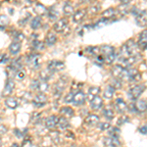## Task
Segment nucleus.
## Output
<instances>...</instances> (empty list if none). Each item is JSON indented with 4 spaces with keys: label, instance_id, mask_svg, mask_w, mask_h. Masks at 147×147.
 Returning a JSON list of instances; mask_svg holds the SVG:
<instances>
[{
    "label": "nucleus",
    "instance_id": "9",
    "mask_svg": "<svg viewBox=\"0 0 147 147\" xmlns=\"http://www.w3.org/2000/svg\"><path fill=\"white\" fill-rule=\"evenodd\" d=\"M47 100H48V98H47V96L45 94L40 93L39 92V93L37 94V95H35L34 98L32 99V104H34V106H35V107L41 108L47 103Z\"/></svg>",
    "mask_w": 147,
    "mask_h": 147
},
{
    "label": "nucleus",
    "instance_id": "52",
    "mask_svg": "<svg viewBox=\"0 0 147 147\" xmlns=\"http://www.w3.org/2000/svg\"><path fill=\"white\" fill-rule=\"evenodd\" d=\"M139 130H140L141 134H147V127H140V129H139Z\"/></svg>",
    "mask_w": 147,
    "mask_h": 147
},
{
    "label": "nucleus",
    "instance_id": "7",
    "mask_svg": "<svg viewBox=\"0 0 147 147\" xmlns=\"http://www.w3.org/2000/svg\"><path fill=\"white\" fill-rule=\"evenodd\" d=\"M129 82L136 84L141 80V75L136 69H127V80Z\"/></svg>",
    "mask_w": 147,
    "mask_h": 147
},
{
    "label": "nucleus",
    "instance_id": "48",
    "mask_svg": "<svg viewBox=\"0 0 147 147\" xmlns=\"http://www.w3.org/2000/svg\"><path fill=\"white\" fill-rule=\"evenodd\" d=\"M8 62H9V57L7 54L0 55V64H7Z\"/></svg>",
    "mask_w": 147,
    "mask_h": 147
},
{
    "label": "nucleus",
    "instance_id": "8",
    "mask_svg": "<svg viewBox=\"0 0 147 147\" xmlns=\"http://www.w3.org/2000/svg\"><path fill=\"white\" fill-rule=\"evenodd\" d=\"M66 84H67V80H63V78H61L57 82V84L54 85V96H56L57 98H60L61 94L66 87Z\"/></svg>",
    "mask_w": 147,
    "mask_h": 147
},
{
    "label": "nucleus",
    "instance_id": "29",
    "mask_svg": "<svg viewBox=\"0 0 147 147\" xmlns=\"http://www.w3.org/2000/svg\"><path fill=\"white\" fill-rule=\"evenodd\" d=\"M134 107H136V111H139V112H145L147 111V101L146 100H138L134 104Z\"/></svg>",
    "mask_w": 147,
    "mask_h": 147
},
{
    "label": "nucleus",
    "instance_id": "26",
    "mask_svg": "<svg viewBox=\"0 0 147 147\" xmlns=\"http://www.w3.org/2000/svg\"><path fill=\"white\" fill-rule=\"evenodd\" d=\"M138 45L143 49H147V30H143L139 35Z\"/></svg>",
    "mask_w": 147,
    "mask_h": 147
},
{
    "label": "nucleus",
    "instance_id": "46",
    "mask_svg": "<svg viewBox=\"0 0 147 147\" xmlns=\"http://www.w3.org/2000/svg\"><path fill=\"white\" fill-rule=\"evenodd\" d=\"M119 134H120V129H118V127H111L110 129V136L112 137H117L119 136Z\"/></svg>",
    "mask_w": 147,
    "mask_h": 147
},
{
    "label": "nucleus",
    "instance_id": "17",
    "mask_svg": "<svg viewBox=\"0 0 147 147\" xmlns=\"http://www.w3.org/2000/svg\"><path fill=\"white\" fill-rule=\"evenodd\" d=\"M57 123H58V117L55 115H52L50 117H48L45 121V127L46 129H53L54 127L57 125Z\"/></svg>",
    "mask_w": 147,
    "mask_h": 147
},
{
    "label": "nucleus",
    "instance_id": "19",
    "mask_svg": "<svg viewBox=\"0 0 147 147\" xmlns=\"http://www.w3.org/2000/svg\"><path fill=\"white\" fill-rule=\"evenodd\" d=\"M15 87V82L12 80H8V82H6V85L4 87L3 91H2V96H8L12 93V91L14 90Z\"/></svg>",
    "mask_w": 147,
    "mask_h": 147
},
{
    "label": "nucleus",
    "instance_id": "49",
    "mask_svg": "<svg viewBox=\"0 0 147 147\" xmlns=\"http://www.w3.org/2000/svg\"><path fill=\"white\" fill-rule=\"evenodd\" d=\"M74 95H75V94H74L73 92H70V93H68L67 95H66V97H65V102H66V103H71V102H73Z\"/></svg>",
    "mask_w": 147,
    "mask_h": 147
},
{
    "label": "nucleus",
    "instance_id": "37",
    "mask_svg": "<svg viewBox=\"0 0 147 147\" xmlns=\"http://www.w3.org/2000/svg\"><path fill=\"white\" fill-rule=\"evenodd\" d=\"M103 115H104V117H105L107 120L111 121V120L114 119V116H115V114H114L113 110L110 107H107V108H105L103 110Z\"/></svg>",
    "mask_w": 147,
    "mask_h": 147
},
{
    "label": "nucleus",
    "instance_id": "55",
    "mask_svg": "<svg viewBox=\"0 0 147 147\" xmlns=\"http://www.w3.org/2000/svg\"><path fill=\"white\" fill-rule=\"evenodd\" d=\"M0 122H1V118H0Z\"/></svg>",
    "mask_w": 147,
    "mask_h": 147
},
{
    "label": "nucleus",
    "instance_id": "13",
    "mask_svg": "<svg viewBox=\"0 0 147 147\" xmlns=\"http://www.w3.org/2000/svg\"><path fill=\"white\" fill-rule=\"evenodd\" d=\"M114 106H115V109H116V111H117L118 113H120V114H123V113H125V111L127 110V103L123 100L122 98H119V99H117V100L115 101V103H114Z\"/></svg>",
    "mask_w": 147,
    "mask_h": 147
},
{
    "label": "nucleus",
    "instance_id": "38",
    "mask_svg": "<svg viewBox=\"0 0 147 147\" xmlns=\"http://www.w3.org/2000/svg\"><path fill=\"white\" fill-rule=\"evenodd\" d=\"M114 92H115V88L113 86H111V85H109V86L106 87L105 91H104V97L107 99H111L114 95Z\"/></svg>",
    "mask_w": 147,
    "mask_h": 147
},
{
    "label": "nucleus",
    "instance_id": "50",
    "mask_svg": "<svg viewBox=\"0 0 147 147\" xmlns=\"http://www.w3.org/2000/svg\"><path fill=\"white\" fill-rule=\"evenodd\" d=\"M22 99L25 102H28V101H30V99H32V94L30 93V92H26L25 93V95L23 94V97H22Z\"/></svg>",
    "mask_w": 147,
    "mask_h": 147
},
{
    "label": "nucleus",
    "instance_id": "47",
    "mask_svg": "<svg viewBox=\"0 0 147 147\" xmlns=\"http://www.w3.org/2000/svg\"><path fill=\"white\" fill-rule=\"evenodd\" d=\"M99 129L100 130H106V129H111V125L109 123H102L99 125Z\"/></svg>",
    "mask_w": 147,
    "mask_h": 147
},
{
    "label": "nucleus",
    "instance_id": "18",
    "mask_svg": "<svg viewBox=\"0 0 147 147\" xmlns=\"http://www.w3.org/2000/svg\"><path fill=\"white\" fill-rule=\"evenodd\" d=\"M104 145L106 147H118L120 145V141L117 137L109 136L104 138Z\"/></svg>",
    "mask_w": 147,
    "mask_h": 147
},
{
    "label": "nucleus",
    "instance_id": "25",
    "mask_svg": "<svg viewBox=\"0 0 147 147\" xmlns=\"http://www.w3.org/2000/svg\"><path fill=\"white\" fill-rule=\"evenodd\" d=\"M99 92H100V88L98 86H91L88 89V93H87V99L89 101H91L93 98H95L96 96H98Z\"/></svg>",
    "mask_w": 147,
    "mask_h": 147
},
{
    "label": "nucleus",
    "instance_id": "11",
    "mask_svg": "<svg viewBox=\"0 0 147 147\" xmlns=\"http://www.w3.org/2000/svg\"><path fill=\"white\" fill-rule=\"evenodd\" d=\"M54 30L59 34H63L68 28V20L67 19H60L54 25Z\"/></svg>",
    "mask_w": 147,
    "mask_h": 147
},
{
    "label": "nucleus",
    "instance_id": "39",
    "mask_svg": "<svg viewBox=\"0 0 147 147\" xmlns=\"http://www.w3.org/2000/svg\"><path fill=\"white\" fill-rule=\"evenodd\" d=\"M13 38H14V41H17V42H22L24 39H25V35L22 32H13Z\"/></svg>",
    "mask_w": 147,
    "mask_h": 147
},
{
    "label": "nucleus",
    "instance_id": "21",
    "mask_svg": "<svg viewBox=\"0 0 147 147\" xmlns=\"http://www.w3.org/2000/svg\"><path fill=\"white\" fill-rule=\"evenodd\" d=\"M102 105H103V100L99 96H96L95 98H93L90 101V107L92 110H95V111L99 110V109H101Z\"/></svg>",
    "mask_w": 147,
    "mask_h": 147
},
{
    "label": "nucleus",
    "instance_id": "44",
    "mask_svg": "<svg viewBox=\"0 0 147 147\" xmlns=\"http://www.w3.org/2000/svg\"><path fill=\"white\" fill-rule=\"evenodd\" d=\"M28 130L26 129L25 131L22 129H14V134H15L16 136L19 137V138H22V137H25L27 134H26V132H27Z\"/></svg>",
    "mask_w": 147,
    "mask_h": 147
},
{
    "label": "nucleus",
    "instance_id": "35",
    "mask_svg": "<svg viewBox=\"0 0 147 147\" xmlns=\"http://www.w3.org/2000/svg\"><path fill=\"white\" fill-rule=\"evenodd\" d=\"M10 23V19L6 15H0V30H4Z\"/></svg>",
    "mask_w": 147,
    "mask_h": 147
},
{
    "label": "nucleus",
    "instance_id": "2",
    "mask_svg": "<svg viewBox=\"0 0 147 147\" xmlns=\"http://www.w3.org/2000/svg\"><path fill=\"white\" fill-rule=\"evenodd\" d=\"M99 50L104 55V62L108 64V65H110L116 59V53L114 47L110 45H102L99 48Z\"/></svg>",
    "mask_w": 147,
    "mask_h": 147
},
{
    "label": "nucleus",
    "instance_id": "45",
    "mask_svg": "<svg viewBox=\"0 0 147 147\" xmlns=\"http://www.w3.org/2000/svg\"><path fill=\"white\" fill-rule=\"evenodd\" d=\"M26 76H27V73H26L25 69H21V70L18 71L17 74H16V77H17V79L19 80H23L26 78Z\"/></svg>",
    "mask_w": 147,
    "mask_h": 147
},
{
    "label": "nucleus",
    "instance_id": "41",
    "mask_svg": "<svg viewBox=\"0 0 147 147\" xmlns=\"http://www.w3.org/2000/svg\"><path fill=\"white\" fill-rule=\"evenodd\" d=\"M63 11L64 13L66 14V15H72V14L74 13V7L71 5L70 3H65V5H64L63 7Z\"/></svg>",
    "mask_w": 147,
    "mask_h": 147
},
{
    "label": "nucleus",
    "instance_id": "43",
    "mask_svg": "<svg viewBox=\"0 0 147 147\" xmlns=\"http://www.w3.org/2000/svg\"><path fill=\"white\" fill-rule=\"evenodd\" d=\"M85 51L92 56H97L98 55V52L100 50H99L98 47H87V48L85 49Z\"/></svg>",
    "mask_w": 147,
    "mask_h": 147
},
{
    "label": "nucleus",
    "instance_id": "56",
    "mask_svg": "<svg viewBox=\"0 0 147 147\" xmlns=\"http://www.w3.org/2000/svg\"><path fill=\"white\" fill-rule=\"evenodd\" d=\"M74 147H75V146H74Z\"/></svg>",
    "mask_w": 147,
    "mask_h": 147
},
{
    "label": "nucleus",
    "instance_id": "12",
    "mask_svg": "<svg viewBox=\"0 0 147 147\" xmlns=\"http://www.w3.org/2000/svg\"><path fill=\"white\" fill-rule=\"evenodd\" d=\"M22 58L21 57H18V58H16V59H14V60H12V62L10 63V65H9V71L12 73H14L15 74V76H16V74H17L18 71H20L21 69H22Z\"/></svg>",
    "mask_w": 147,
    "mask_h": 147
},
{
    "label": "nucleus",
    "instance_id": "31",
    "mask_svg": "<svg viewBox=\"0 0 147 147\" xmlns=\"http://www.w3.org/2000/svg\"><path fill=\"white\" fill-rule=\"evenodd\" d=\"M52 75H53V73L51 72L50 70H48V69H44V70H42L41 72L39 73V78L41 80H43V82H47L50 78L52 77Z\"/></svg>",
    "mask_w": 147,
    "mask_h": 147
},
{
    "label": "nucleus",
    "instance_id": "27",
    "mask_svg": "<svg viewBox=\"0 0 147 147\" xmlns=\"http://www.w3.org/2000/svg\"><path fill=\"white\" fill-rule=\"evenodd\" d=\"M47 10H48V9H47L46 7L44 6L43 4H41V3H36V4H35V6H34V11L38 16L46 15Z\"/></svg>",
    "mask_w": 147,
    "mask_h": 147
},
{
    "label": "nucleus",
    "instance_id": "24",
    "mask_svg": "<svg viewBox=\"0 0 147 147\" xmlns=\"http://www.w3.org/2000/svg\"><path fill=\"white\" fill-rule=\"evenodd\" d=\"M57 125H58V127L61 130H65V129H67L69 127H70V123H69L67 118H65V117H63V116H62V117L58 118V123H57Z\"/></svg>",
    "mask_w": 147,
    "mask_h": 147
},
{
    "label": "nucleus",
    "instance_id": "34",
    "mask_svg": "<svg viewBox=\"0 0 147 147\" xmlns=\"http://www.w3.org/2000/svg\"><path fill=\"white\" fill-rule=\"evenodd\" d=\"M32 46L34 47V50H37V51L44 50V48H45V44H44V42L39 41L38 39H35V40H34V41H32Z\"/></svg>",
    "mask_w": 147,
    "mask_h": 147
},
{
    "label": "nucleus",
    "instance_id": "1",
    "mask_svg": "<svg viewBox=\"0 0 147 147\" xmlns=\"http://www.w3.org/2000/svg\"><path fill=\"white\" fill-rule=\"evenodd\" d=\"M139 47L134 39H129L121 47L120 50V60L122 63L127 64V66L136 62L140 58Z\"/></svg>",
    "mask_w": 147,
    "mask_h": 147
},
{
    "label": "nucleus",
    "instance_id": "22",
    "mask_svg": "<svg viewBox=\"0 0 147 147\" xmlns=\"http://www.w3.org/2000/svg\"><path fill=\"white\" fill-rule=\"evenodd\" d=\"M21 47H22V44H21L20 42L13 41L10 45H9V51H10V53L13 54V55H17V54H19V52L21 51Z\"/></svg>",
    "mask_w": 147,
    "mask_h": 147
},
{
    "label": "nucleus",
    "instance_id": "33",
    "mask_svg": "<svg viewBox=\"0 0 147 147\" xmlns=\"http://www.w3.org/2000/svg\"><path fill=\"white\" fill-rule=\"evenodd\" d=\"M47 15H48V18L51 21H55L59 17V12L55 7H51L47 10Z\"/></svg>",
    "mask_w": 147,
    "mask_h": 147
},
{
    "label": "nucleus",
    "instance_id": "51",
    "mask_svg": "<svg viewBox=\"0 0 147 147\" xmlns=\"http://www.w3.org/2000/svg\"><path fill=\"white\" fill-rule=\"evenodd\" d=\"M7 127H6V125H0V136L1 134H5L6 132H7Z\"/></svg>",
    "mask_w": 147,
    "mask_h": 147
},
{
    "label": "nucleus",
    "instance_id": "4",
    "mask_svg": "<svg viewBox=\"0 0 147 147\" xmlns=\"http://www.w3.org/2000/svg\"><path fill=\"white\" fill-rule=\"evenodd\" d=\"M145 84H136L132 86L129 91V97L130 100L134 101L139 98V96L142 94V92L145 90Z\"/></svg>",
    "mask_w": 147,
    "mask_h": 147
},
{
    "label": "nucleus",
    "instance_id": "3",
    "mask_svg": "<svg viewBox=\"0 0 147 147\" xmlns=\"http://www.w3.org/2000/svg\"><path fill=\"white\" fill-rule=\"evenodd\" d=\"M112 75L119 80H127V69L123 67L122 65H116L112 69Z\"/></svg>",
    "mask_w": 147,
    "mask_h": 147
},
{
    "label": "nucleus",
    "instance_id": "28",
    "mask_svg": "<svg viewBox=\"0 0 147 147\" xmlns=\"http://www.w3.org/2000/svg\"><path fill=\"white\" fill-rule=\"evenodd\" d=\"M56 41H57L56 34H54L53 32H49L45 37V43L48 46H51V45H53V44H55Z\"/></svg>",
    "mask_w": 147,
    "mask_h": 147
},
{
    "label": "nucleus",
    "instance_id": "16",
    "mask_svg": "<svg viewBox=\"0 0 147 147\" xmlns=\"http://www.w3.org/2000/svg\"><path fill=\"white\" fill-rule=\"evenodd\" d=\"M84 123L87 125H89V127H94V125H98L99 117L97 115H94V114H89L87 117H85Z\"/></svg>",
    "mask_w": 147,
    "mask_h": 147
},
{
    "label": "nucleus",
    "instance_id": "5",
    "mask_svg": "<svg viewBox=\"0 0 147 147\" xmlns=\"http://www.w3.org/2000/svg\"><path fill=\"white\" fill-rule=\"evenodd\" d=\"M30 88L36 89L40 93H44V92L49 89V84L47 82H43L41 80H34L30 84Z\"/></svg>",
    "mask_w": 147,
    "mask_h": 147
},
{
    "label": "nucleus",
    "instance_id": "42",
    "mask_svg": "<svg viewBox=\"0 0 147 147\" xmlns=\"http://www.w3.org/2000/svg\"><path fill=\"white\" fill-rule=\"evenodd\" d=\"M99 10H100V5H99V4H96V3L92 4V5L88 8V12L90 14H92V15L98 13Z\"/></svg>",
    "mask_w": 147,
    "mask_h": 147
},
{
    "label": "nucleus",
    "instance_id": "23",
    "mask_svg": "<svg viewBox=\"0 0 147 147\" xmlns=\"http://www.w3.org/2000/svg\"><path fill=\"white\" fill-rule=\"evenodd\" d=\"M5 105L10 109H16L19 106V100L15 97H8L5 100Z\"/></svg>",
    "mask_w": 147,
    "mask_h": 147
},
{
    "label": "nucleus",
    "instance_id": "36",
    "mask_svg": "<svg viewBox=\"0 0 147 147\" xmlns=\"http://www.w3.org/2000/svg\"><path fill=\"white\" fill-rule=\"evenodd\" d=\"M40 26H41V19H40V17H34L30 22V28L32 30H37V28H40Z\"/></svg>",
    "mask_w": 147,
    "mask_h": 147
},
{
    "label": "nucleus",
    "instance_id": "53",
    "mask_svg": "<svg viewBox=\"0 0 147 147\" xmlns=\"http://www.w3.org/2000/svg\"><path fill=\"white\" fill-rule=\"evenodd\" d=\"M10 147H19V144H18V143H16V142H15V143L12 144V145H11Z\"/></svg>",
    "mask_w": 147,
    "mask_h": 147
},
{
    "label": "nucleus",
    "instance_id": "10",
    "mask_svg": "<svg viewBox=\"0 0 147 147\" xmlns=\"http://www.w3.org/2000/svg\"><path fill=\"white\" fill-rule=\"evenodd\" d=\"M40 55L38 54H30L27 57V64L32 69H37L39 67Z\"/></svg>",
    "mask_w": 147,
    "mask_h": 147
},
{
    "label": "nucleus",
    "instance_id": "32",
    "mask_svg": "<svg viewBox=\"0 0 147 147\" xmlns=\"http://www.w3.org/2000/svg\"><path fill=\"white\" fill-rule=\"evenodd\" d=\"M60 113L63 115V117L65 118H71L74 116V110L71 107H68V106H65V107H62L60 109Z\"/></svg>",
    "mask_w": 147,
    "mask_h": 147
},
{
    "label": "nucleus",
    "instance_id": "15",
    "mask_svg": "<svg viewBox=\"0 0 147 147\" xmlns=\"http://www.w3.org/2000/svg\"><path fill=\"white\" fill-rule=\"evenodd\" d=\"M74 104L76 106H82L85 102V95L82 91H78L77 93L74 95Z\"/></svg>",
    "mask_w": 147,
    "mask_h": 147
},
{
    "label": "nucleus",
    "instance_id": "14",
    "mask_svg": "<svg viewBox=\"0 0 147 147\" xmlns=\"http://www.w3.org/2000/svg\"><path fill=\"white\" fill-rule=\"evenodd\" d=\"M136 21L137 25L143 27V26L147 25V12L146 11H140L136 16Z\"/></svg>",
    "mask_w": 147,
    "mask_h": 147
},
{
    "label": "nucleus",
    "instance_id": "6",
    "mask_svg": "<svg viewBox=\"0 0 147 147\" xmlns=\"http://www.w3.org/2000/svg\"><path fill=\"white\" fill-rule=\"evenodd\" d=\"M47 69L50 70L52 73H57V72H61L65 69V63L62 61H58V60H53L50 61L47 66Z\"/></svg>",
    "mask_w": 147,
    "mask_h": 147
},
{
    "label": "nucleus",
    "instance_id": "54",
    "mask_svg": "<svg viewBox=\"0 0 147 147\" xmlns=\"http://www.w3.org/2000/svg\"><path fill=\"white\" fill-rule=\"evenodd\" d=\"M2 146V140H1V137H0V147Z\"/></svg>",
    "mask_w": 147,
    "mask_h": 147
},
{
    "label": "nucleus",
    "instance_id": "40",
    "mask_svg": "<svg viewBox=\"0 0 147 147\" xmlns=\"http://www.w3.org/2000/svg\"><path fill=\"white\" fill-rule=\"evenodd\" d=\"M50 137L54 143H60L61 142V134L58 131H51Z\"/></svg>",
    "mask_w": 147,
    "mask_h": 147
},
{
    "label": "nucleus",
    "instance_id": "20",
    "mask_svg": "<svg viewBox=\"0 0 147 147\" xmlns=\"http://www.w3.org/2000/svg\"><path fill=\"white\" fill-rule=\"evenodd\" d=\"M86 13H87L86 9H80L79 11H77L75 14H74V17H73L74 22H75V23L82 22V21L84 19L85 15H86Z\"/></svg>",
    "mask_w": 147,
    "mask_h": 147
},
{
    "label": "nucleus",
    "instance_id": "30",
    "mask_svg": "<svg viewBox=\"0 0 147 147\" xmlns=\"http://www.w3.org/2000/svg\"><path fill=\"white\" fill-rule=\"evenodd\" d=\"M116 10L114 8H108L106 9L104 12H102L101 16H102V19H105V20H108V19L110 18H114L116 15Z\"/></svg>",
    "mask_w": 147,
    "mask_h": 147
}]
</instances>
